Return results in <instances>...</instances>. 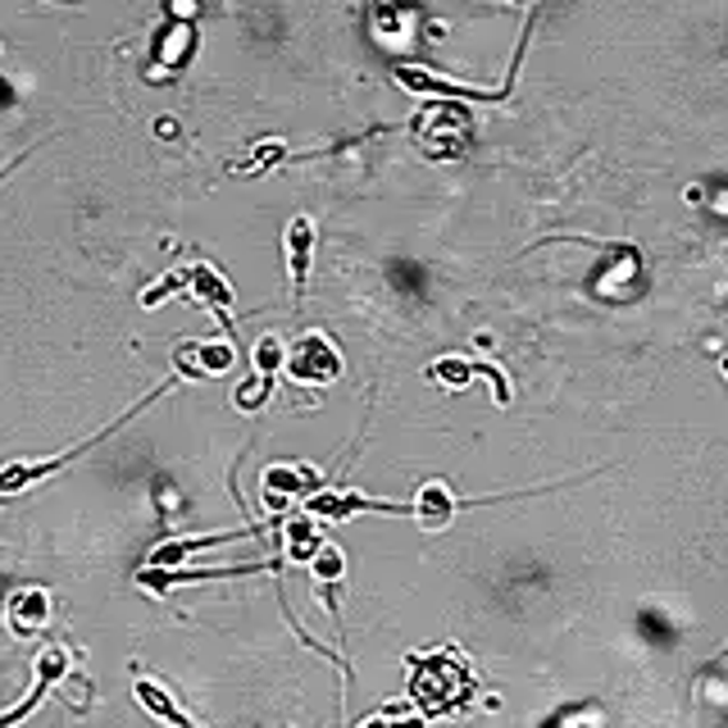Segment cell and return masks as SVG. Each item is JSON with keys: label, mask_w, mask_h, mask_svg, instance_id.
I'll list each match as a JSON object with an SVG mask.
<instances>
[{"label": "cell", "mask_w": 728, "mask_h": 728, "mask_svg": "<svg viewBox=\"0 0 728 728\" xmlns=\"http://www.w3.org/2000/svg\"><path fill=\"white\" fill-rule=\"evenodd\" d=\"M410 137L433 160H460L474 141V114L465 101H433L410 119Z\"/></svg>", "instance_id": "obj_1"}, {"label": "cell", "mask_w": 728, "mask_h": 728, "mask_svg": "<svg viewBox=\"0 0 728 728\" xmlns=\"http://www.w3.org/2000/svg\"><path fill=\"white\" fill-rule=\"evenodd\" d=\"M524 60V55H519ZM519 60H515V68H510V78L502 83V87H465V83H451V78H437L433 68H419V64H397L392 68V78H397V87H405V92H414V96H437V101H483V105H502V101H510V92H515V73H519Z\"/></svg>", "instance_id": "obj_2"}, {"label": "cell", "mask_w": 728, "mask_h": 728, "mask_svg": "<svg viewBox=\"0 0 728 728\" xmlns=\"http://www.w3.org/2000/svg\"><path fill=\"white\" fill-rule=\"evenodd\" d=\"M283 369L292 373V382H300V388H328V382L341 378V351L324 333H300L287 347Z\"/></svg>", "instance_id": "obj_3"}, {"label": "cell", "mask_w": 728, "mask_h": 728, "mask_svg": "<svg viewBox=\"0 0 728 728\" xmlns=\"http://www.w3.org/2000/svg\"><path fill=\"white\" fill-rule=\"evenodd\" d=\"M169 388H173V378H169V382H160V388H156V392H150L146 401H137V405H133L128 414H119V419H114V424H109V429H101L96 437H87L83 446H73V451H64V455H55V460H36V465H6V469H0V496H10V492H23V487H32V483H42L46 474H55V469H64V465H68V460H78V455H83V451H92L96 442H105V437H114V433H119V429L128 424V419H133V414H137L141 405H150V401H156V397H165Z\"/></svg>", "instance_id": "obj_4"}, {"label": "cell", "mask_w": 728, "mask_h": 728, "mask_svg": "<svg viewBox=\"0 0 728 728\" xmlns=\"http://www.w3.org/2000/svg\"><path fill=\"white\" fill-rule=\"evenodd\" d=\"M305 515H315V519H351V515H410V502H382V496H365V492H351V487H341V492H319L310 496V502L300 506Z\"/></svg>", "instance_id": "obj_5"}, {"label": "cell", "mask_w": 728, "mask_h": 728, "mask_svg": "<svg viewBox=\"0 0 728 728\" xmlns=\"http://www.w3.org/2000/svg\"><path fill=\"white\" fill-rule=\"evenodd\" d=\"M68 665H73V656H68L64 646H46V651H36V678H32V693H28L14 710L0 715V728H14V724H23L36 706H42V697L60 687V678L68 674Z\"/></svg>", "instance_id": "obj_6"}, {"label": "cell", "mask_w": 728, "mask_h": 728, "mask_svg": "<svg viewBox=\"0 0 728 728\" xmlns=\"http://www.w3.org/2000/svg\"><path fill=\"white\" fill-rule=\"evenodd\" d=\"M315 219L310 214H296L287 223V233H283V260H287V278H292V292L300 296L305 283H310V264H315Z\"/></svg>", "instance_id": "obj_7"}, {"label": "cell", "mask_w": 728, "mask_h": 728, "mask_svg": "<svg viewBox=\"0 0 728 728\" xmlns=\"http://www.w3.org/2000/svg\"><path fill=\"white\" fill-rule=\"evenodd\" d=\"M173 365H178V378H219L238 365V351L233 341H191V347L173 351Z\"/></svg>", "instance_id": "obj_8"}, {"label": "cell", "mask_w": 728, "mask_h": 728, "mask_svg": "<svg viewBox=\"0 0 728 728\" xmlns=\"http://www.w3.org/2000/svg\"><path fill=\"white\" fill-rule=\"evenodd\" d=\"M187 287H191V296L205 305V310H214V319L223 328H233V283H228L214 264H205V260L191 264V270H187Z\"/></svg>", "instance_id": "obj_9"}, {"label": "cell", "mask_w": 728, "mask_h": 728, "mask_svg": "<svg viewBox=\"0 0 728 728\" xmlns=\"http://www.w3.org/2000/svg\"><path fill=\"white\" fill-rule=\"evenodd\" d=\"M455 510H460V502H455V492H451L442 478L419 483L414 502H410V515L419 519V528H424V532H442V528L455 519Z\"/></svg>", "instance_id": "obj_10"}, {"label": "cell", "mask_w": 728, "mask_h": 728, "mask_svg": "<svg viewBox=\"0 0 728 728\" xmlns=\"http://www.w3.org/2000/svg\"><path fill=\"white\" fill-rule=\"evenodd\" d=\"M310 487H319V474L296 469V465H274V469H264V474H260L264 502L278 506V510L292 506V502H300V492H310Z\"/></svg>", "instance_id": "obj_11"}, {"label": "cell", "mask_w": 728, "mask_h": 728, "mask_svg": "<svg viewBox=\"0 0 728 728\" xmlns=\"http://www.w3.org/2000/svg\"><path fill=\"white\" fill-rule=\"evenodd\" d=\"M6 620L19 637H32V633H42L46 620H51V592L46 588H19L6 605Z\"/></svg>", "instance_id": "obj_12"}, {"label": "cell", "mask_w": 728, "mask_h": 728, "mask_svg": "<svg viewBox=\"0 0 728 728\" xmlns=\"http://www.w3.org/2000/svg\"><path fill=\"white\" fill-rule=\"evenodd\" d=\"M319 542H324V532H319V519L315 515H296V519H287L283 524V556L292 560V565H305L315 551H319Z\"/></svg>", "instance_id": "obj_13"}, {"label": "cell", "mask_w": 728, "mask_h": 728, "mask_svg": "<svg viewBox=\"0 0 728 728\" xmlns=\"http://www.w3.org/2000/svg\"><path fill=\"white\" fill-rule=\"evenodd\" d=\"M305 569H310L315 588H319V592H328L333 583H341V573H347V556H341V551L324 538V542H319V551H315L310 560H305Z\"/></svg>", "instance_id": "obj_14"}, {"label": "cell", "mask_w": 728, "mask_h": 728, "mask_svg": "<svg viewBox=\"0 0 728 728\" xmlns=\"http://www.w3.org/2000/svg\"><path fill=\"white\" fill-rule=\"evenodd\" d=\"M429 378H437L442 388H469V378H474V365L469 360H460V356H442L433 369H429Z\"/></svg>", "instance_id": "obj_15"}, {"label": "cell", "mask_w": 728, "mask_h": 728, "mask_svg": "<svg viewBox=\"0 0 728 728\" xmlns=\"http://www.w3.org/2000/svg\"><path fill=\"white\" fill-rule=\"evenodd\" d=\"M283 156H287V146H283V141H260L251 160H233L228 169H233V173H260V169H274Z\"/></svg>", "instance_id": "obj_16"}, {"label": "cell", "mask_w": 728, "mask_h": 728, "mask_svg": "<svg viewBox=\"0 0 728 728\" xmlns=\"http://www.w3.org/2000/svg\"><path fill=\"white\" fill-rule=\"evenodd\" d=\"M251 360H255V373L274 378V369H283V360H287V347H283L278 337H260L255 351H251Z\"/></svg>", "instance_id": "obj_17"}, {"label": "cell", "mask_w": 728, "mask_h": 728, "mask_svg": "<svg viewBox=\"0 0 728 728\" xmlns=\"http://www.w3.org/2000/svg\"><path fill=\"white\" fill-rule=\"evenodd\" d=\"M270 392H274V378H264V373H255V382H246V388H238V410H260L264 401H270Z\"/></svg>", "instance_id": "obj_18"}, {"label": "cell", "mask_w": 728, "mask_h": 728, "mask_svg": "<svg viewBox=\"0 0 728 728\" xmlns=\"http://www.w3.org/2000/svg\"><path fill=\"white\" fill-rule=\"evenodd\" d=\"M178 287H187V270H178V274H169L165 283H156V287H150L146 296H141V305H146V310H150V305H160L165 296H173Z\"/></svg>", "instance_id": "obj_19"}, {"label": "cell", "mask_w": 728, "mask_h": 728, "mask_svg": "<svg viewBox=\"0 0 728 728\" xmlns=\"http://www.w3.org/2000/svg\"><path fill=\"white\" fill-rule=\"evenodd\" d=\"M474 373H487V378H492V388H496V405H510V382L502 378V369H496V365H474Z\"/></svg>", "instance_id": "obj_20"}, {"label": "cell", "mask_w": 728, "mask_h": 728, "mask_svg": "<svg viewBox=\"0 0 728 728\" xmlns=\"http://www.w3.org/2000/svg\"><path fill=\"white\" fill-rule=\"evenodd\" d=\"M365 728H419V724H382V719H369Z\"/></svg>", "instance_id": "obj_21"}, {"label": "cell", "mask_w": 728, "mask_h": 728, "mask_svg": "<svg viewBox=\"0 0 728 728\" xmlns=\"http://www.w3.org/2000/svg\"><path fill=\"white\" fill-rule=\"evenodd\" d=\"M719 373H724V378H728V356H719Z\"/></svg>", "instance_id": "obj_22"}, {"label": "cell", "mask_w": 728, "mask_h": 728, "mask_svg": "<svg viewBox=\"0 0 728 728\" xmlns=\"http://www.w3.org/2000/svg\"><path fill=\"white\" fill-rule=\"evenodd\" d=\"M724 656H728V646H724V651H719V661H724Z\"/></svg>", "instance_id": "obj_23"}]
</instances>
